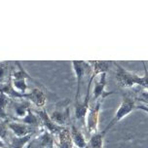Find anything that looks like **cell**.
<instances>
[{
    "instance_id": "18",
    "label": "cell",
    "mask_w": 148,
    "mask_h": 148,
    "mask_svg": "<svg viewBox=\"0 0 148 148\" xmlns=\"http://www.w3.org/2000/svg\"><path fill=\"white\" fill-rule=\"evenodd\" d=\"M11 74L12 66L10 64V62L7 60L0 62V85L11 80Z\"/></svg>"
},
{
    "instance_id": "4",
    "label": "cell",
    "mask_w": 148,
    "mask_h": 148,
    "mask_svg": "<svg viewBox=\"0 0 148 148\" xmlns=\"http://www.w3.org/2000/svg\"><path fill=\"white\" fill-rule=\"evenodd\" d=\"M16 64L18 66V69L16 70L12 66V74H11V81L12 85L18 92L22 95L27 94L26 90L28 89V86L26 84V79L31 78L27 73L25 72V70L23 69V66L21 65V63L18 62H16Z\"/></svg>"
},
{
    "instance_id": "23",
    "label": "cell",
    "mask_w": 148,
    "mask_h": 148,
    "mask_svg": "<svg viewBox=\"0 0 148 148\" xmlns=\"http://www.w3.org/2000/svg\"><path fill=\"white\" fill-rule=\"evenodd\" d=\"M136 108H139V109H142L144 111L148 112V105H138V106H136Z\"/></svg>"
},
{
    "instance_id": "10",
    "label": "cell",
    "mask_w": 148,
    "mask_h": 148,
    "mask_svg": "<svg viewBox=\"0 0 148 148\" xmlns=\"http://www.w3.org/2000/svg\"><path fill=\"white\" fill-rule=\"evenodd\" d=\"M105 85H106V73H101L95 78V87L91 101L97 102L99 100H102L111 94V92H105Z\"/></svg>"
},
{
    "instance_id": "11",
    "label": "cell",
    "mask_w": 148,
    "mask_h": 148,
    "mask_svg": "<svg viewBox=\"0 0 148 148\" xmlns=\"http://www.w3.org/2000/svg\"><path fill=\"white\" fill-rule=\"evenodd\" d=\"M35 113L38 115V117L40 118L41 125L44 127L46 131L51 133L53 136H58L59 134L60 133V131L64 128V127H60L59 125H57L55 122H53L52 119L50 118V115L47 113L46 110L43 109V108H41V109H39V110H36Z\"/></svg>"
},
{
    "instance_id": "7",
    "label": "cell",
    "mask_w": 148,
    "mask_h": 148,
    "mask_svg": "<svg viewBox=\"0 0 148 148\" xmlns=\"http://www.w3.org/2000/svg\"><path fill=\"white\" fill-rule=\"evenodd\" d=\"M7 126L9 131H11L14 134V136L18 137H23L26 136H30V134L34 136V134H38L39 132L43 131L40 128H34V127L26 125L25 123L13 120L7 121Z\"/></svg>"
},
{
    "instance_id": "21",
    "label": "cell",
    "mask_w": 148,
    "mask_h": 148,
    "mask_svg": "<svg viewBox=\"0 0 148 148\" xmlns=\"http://www.w3.org/2000/svg\"><path fill=\"white\" fill-rule=\"evenodd\" d=\"M8 126H7V122H4V121L0 120V138L3 141L7 142V139L9 140V134H8ZM8 143V142H7Z\"/></svg>"
},
{
    "instance_id": "12",
    "label": "cell",
    "mask_w": 148,
    "mask_h": 148,
    "mask_svg": "<svg viewBox=\"0 0 148 148\" xmlns=\"http://www.w3.org/2000/svg\"><path fill=\"white\" fill-rule=\"evenodd\" d=\"M90 94L87 92V96L83 101L77 100L75 103V119L82 125H86V116L90 108Z\"/></svg>"
},
{
    "instance_id": "16",
    "label": "cell",
    "mask_w": 148,
    "mask_h": 148,
    "mask_svg": "<svg viewBox=\"0 0 148 148\" xmlns=\"http://www.w3.org/2000/svg\"><path fill=\"white\" fill-rule=\"evenodd\" d=\"M58 146L59 148H74L70 131L65 127L60 131V133L58 136Z\"/></svg>"
},
{
    "instance_id": "25",
    "label": "cell",
    "mask_w": 148,
    "mask_h": 148,
    "mask_svg": "<svg viewBox=\"0 0 148 148\" xmlns=\"http://www.w3.org/2000/svg\"><path fill=\"white\" fill-rule=\"evenodd\" d=\"M74 148H76V147H74ZM85 148H90V147L88 146V145H87V147H85Z\"/></svg>"
},
{
    "instance_id": "22",
    "label": "cell",
    "mask_w": 148,
    "mask_h": 148,
    "mask_svg": "<svg viewBox=\"0 0 148 148\" xmlns=\"http://www.w3.org/2000/svg\"><path fill=\"white\" fill-rule=\"evenodd\" d=\"M0 148H8V143L0 138Z\"/></svg>"
},
{
    "instance_id": "3",
    "label": "cell",
    "mask_w": 148,
    "mask_h": 148,
    "mask_svg": "<svg viewBox=\"0 0 148 148\" xmlns=\"http://www.w3.org/2000/svg\"><path fill=\"white\" fill-rule=\"evenodd\" d=\"M50 118L53 122L60 127H64L67 125L70 120V113H69V100L65 99L59 101L54 108V111L51 113Z\"/></svg>"
},
{
    "instance_id": "15",
    "label": "cell",
    "mask_w": 148,
    "mask_h": 148,
    "mask_svg": "<svg viewBox=\"0 0 148 148\" xmlns=\"http://www.w3.org/2000/svg\"><path fill=\"white\" fill-rule=\"evenodd\" d=\"M70 134H71V138H72L73 144L75 145L76 148H85L87 147V143L84 134L81 133V131L76 128V126L74 124H70Z\"/></svg>"
},
{
    "instance_id": "6",
    "label": "cell",
    "mask_w": 148,
    "mask_h": 148,
    "mask_svg": "<svg viewBox=\"0 0 148 148\" xmlns=\"http://www.w3.org/2000/svg\"><path fill=\"white\" fill-rule=\"evenodd\" d=\"M134 100H136L134 97H131L130 95L123 97L122 103H121V105L119 106L117 112H116L115 116L112 119V121H111V122L108 124V126L104 129V131H103L104 133H106L108 130L111 129L113 126H114V124L119 122L121 119H123L126 115H128L129 113L136 107V101H134Z\"/></svg>"
},
{
    "instance_id": "2",
    "label": "cell",
    "mask_w": 148,
    "mask_h": 148,
    "mask_svg": "<svg viewBox=\"0 0 148 148\" xmlns=\"http://www.w3.org/2000/svg\"><path fill=\"white\" fill-rule=\"evenodd\" d=\"M31 110V102L26 99H13L8 110L9 119L21 122Z\"/></svg>"
},
{
    "instance_id": "1",
    "label": "cell",
    "mask_w": 148,
    "mask_h": 148,
    "mask_svg": "<svg viewBox=\"0 0 148 148\" xmlns=\"http://www.w3.org/2000/svg\"><path fill=\"white\" fill-rule=\"evenodd\" d=\"M116 67L118 68L116 79H117L118 85L122 88H131V87L137 86L143 89H148V72L145 71V75L143 77H139L136 74L129 72L121 67L120 65L115 63Z\"/></svg>"
},
{
    "instance_id": "24",
    "label": "cell",
    "mask_w": 148,
    "mask_h": 148,
    "mask_svg": "<svg viewBox=\"0 0 148 148\" xmlns=\"http://www.w3.org/2000/svg\"><path fill=\"white\" fill-rule=\"evenodd\" d=\"M25 148H30V145H29V143H28L27 145H26V146H25Z\"/></svg>"
},
{
    "instance_id": "9",
    "label": "cell",
    "mask_w": 148,
    "mask_h": 148,
    "mask_svg": "<svg viewBox=\"0 0 148 148\" xmlns=\"http://www.w3.org/2000/svg\"><path fill=\"white\" fill-rule=\"evenodd\" d=\"M55 136L43 130L39 136L31 139L29 145L30 148H55Z\"/></svg>"
},
{
    "instance_id": "19",
    "label": "cell",
    "mask_w": 148,
    "mask_h": 148,
    "mask_svg": "<svg viewBox=\"0 0 148 148\" xmlns=\"http://www.w3.org/2000/svg\"><path fill=\"white\" fill-rule=\"evenodd\" d=\"M111 62H92V67H94V72L91 76V80H94L97 75L101 73H106L108 68L110 66Z\"/></svg>"
},
{
    "instance_id": "8",
    "label": "cell",
    "mask_w": 148,
    "mask_h": 148,
    "mask_svg": "<svg viewBox=\"0 0 148 148\" xmlns=\"http://www.w3.org/2000/svg\"><path fill=\"white\" fill-rule=\"evenodd\" d=\"M101 104V100H99L92 106H90L89 111L86 116V129L88 133L94 134L97 133V123H99V108Z\"/></svg>"
},
{
    "instance_id": "17",
    "label": "cell",
    "mask_w": 148,
    "mask_h": 148,
    "mask_svg": "<svg viewBox=\"0 0 148 148\" xmlns=\"http://www.w3.org/2000/svg\"><path fill=\"white\" fill-rule=\"evenodd\" d=\"M33 138V136H26L23 137L11 136L8 140V148H25Z\"/></svg>"
},
{
    "instance_id": "20",
    "label": "cell",
    "mask_w": 148,
    "mask_h": 148,
    "mask_svg": "<svg viewBox=\"0 0 148 148\" xmlns=\"http://www.w3.org/2000/svg\"><path fill=\"white\" fill-rule=\"evenodd\" d=\"M106 133L101 132V133H96L91 136V138L88 142V146L90 148H102V141H103V136Z\"/></svg>"
},
{
    "instance_id": "14",
    "label": "cell",
    "mask_w": 148,
    "mask_h": 148,
    "mask_svg": "<svg viewBox=\"0 0 148 148\" xmlns=\"http://www.w3.org/2000/svg\"><path fill=\"white\" fill-rule=\"evenodd\" d=\"M12 97H10L7 95L0 92V120L7 122L9 121V115H8V110L11 104Z\"/></svg>"
},
{
    "instance_id": "13",
    "label": "cell",
    "mask_w": 148,
    "mask_h": 148,
    "mask_svg": "<svg viewBox=\"0 0 148 148\" xmlns=\"http://www.w3.org/2000/svg\"><path fill=\"white\" fill-rule=\"evenodd\" d=\"M26 99H28L31 103L35 104L37 107L43 108L46 103L47 97L45 92L39 88H32L29 92H27Z\"/></svg>"
},
{
    "instance_id": "5",
    "label": "cell",
    "mask_w": 148,
    "mask_h": 148,
    "mask_svg": "<svg viewBox=\"0 0 148 148\" xmlns=\"http://www.w3.org/2000/svg\"><path fill=\"white\" fill-rule=\"evenodd\" d=\"M74 72L76 74V79H77V91H76V97L75 101L78 100L80 96V88L83 77L86 75H92L94 72V67H92V62H83V60H73L72 62Z\"/></svg>"
}]
</instances>
